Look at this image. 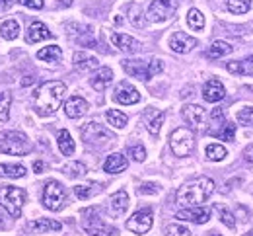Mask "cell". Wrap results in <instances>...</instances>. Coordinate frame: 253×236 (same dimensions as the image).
Wrapping results in <instances>:
<instances>
[{"label": "cell", "instance_id": "35", "mask_svg": "<svg viewBox=\"0 0 253 236\" xmlns=\"http://www.w3.org/2000/svg\"><path fill=\"white\" fill-rule=\"evenodd\" d=\"M99 191H101V186H99V184L76 186V188H74V193H76L78 199H90V197H94L95 193H99Z\"/></svg>", "mask_w": 253, "mask_h": 236}, {"label": "cell", "instance_id": "50", "mask_svg": "<svg viewBox=\"0 0 253 236\" xmlns=\"http://www.w3.org/2000/svg\"><path fill=\"white\" fill-rule=\"evenodd\" d=\"M10 6V0H0V8H8Z\"/></svg>", "mask_w": 253, "mask_h": 236}, {"label": "cell", "instance_id": "14", "mask_svg": "<svg viewBox=\"0 0 253 236\" xmlns=\"http://www.w3.org/2000/svg\"><path fill=\"white\" fill-rule=\"evenodd\" d=\"M175 219L197 223V225H205V223L211 219V209H205V207H187V209L179 211V213L175 215Z\"/></svg>", "mask_w": 253, "mask_h": 236}, {"label": "cell", "instance_id": "12", "mask_svg": "<svg viewBox=\"0 0 253 236\" xmlns=\"http://www.w3.org/2000/svg\"><path fill=\"white\" fill-rule=\"evenodd\" d=\"M152 223H154V215H152V209H140L136 211L128 221H126V229L134 235H146L150 229H152Z\"/></svg>", "mask_w": 253, "mask_h": 236}, {"label": "cell", "instance_id": "1", "mask_svg": "<svg viewBox=\"0 0 253 236\" xmlns=\"http://www.w3.org/2000/svg\"><path fill=\"white\" fill-rule=\"evenodd\" d=\"M64 94H66L64 82H59V80L43 82V84H41L39 88H35V92H33V107H35V113L41 115V117L53 115V113L59 109Z\"/></svg>", "mask_w": 253, "mask_h": 236}, {"label": "cell", "instance_id": "20", "mask_svg": "<svg viewBox=\"0 0 253 236\" xmlns=\"http://www.w3.org/2000/svg\"><path fill=\"white\" fill-rule=\"evenodd\" d=\"M126 209H128V195H126V191L125 189L115 191L111 195V199H109V213L113 217H121Z\"/></svg>", "mask_w": 253, "mask_h": 236}, {"label": "cell", "instance_id": "22", "mask_svg": "<svg viewBox=\"0 0 253 236\" xmlns=\"http://www.w3.org/2000/svg\"><path fill=\"white\" fill-rule=\"evenodd\" d=\"M126 166H128L126 158L123 156V154H119V152L107 156V160L103 162V170H105L107 174H121V172H125L126 170Z\"/></svg>", "mask_w": 253, "mask_h": 236}, {"label": "cell", "instance_id": "47", "mask_svg": "<svg viewBox=\"0 0 253 236\" xmlns=\"http://www.w3.org/2000/svg\"><path fill=\"white\" fill-rule=\"evenodd\" d=\"M244 156H246V160H250V162H253V144H250V146L246 148Z\"/></svg>", "mask_w": 253, "mask_h": 236}, {"label": "cell", "instance_id": "31", "mask_svg": "<svg viewBox=\"0 0 253 236\" xmlns=\"http://www.w3.org/2000/svg\"><path fill=\"white\" fill-rule=\"evenodd\" d=\"M20 35V24L16 20H6L2 26H0V37L6 39V41H12Z\"/></svg>", "mask_w": 253, "mask_h": 236}, {"label": "cell", "instance_id": "7", "mask_svg": "<svg viewBox=\"0 0 253 236\" xmlns=\"http://www.w3.org/2000/svg\"><path fill=\"white\" fill-rule=\"evenodd\" d=\"M169 146L173 150L175 156H189L195 148V135L191 129L179 127L175 131H171L169 135Z\"/></svg>", "mask_w": 253, "mask_h": 236}, {"label": "cell", "instance_id": "43", "mask_svg": "<svg viewBox=\"0 0 253 236\" xmlns=\"http://www.w3.org/2000/svg\"><path fill=\"white\" fill-rule=\"evenodd\" d=\"M166 235L168 236H193L189 229H185V227H181V225H169L168 231H166Z\"/></svg>", "mask_w": 253, "mask_h": 236}, {"label": "cell", "instance_id": "27", "mask_svg": "<svg viewBox=\"0 0 253 236\" xmlns=\"http://www.w3.org/2000/svg\"><path fill=\"white\" fill-rule=\"evenodd\" d=\"M164 119H166L164 111H158V109H150L148 111V115H146V129H148L150 135H158L160 127L164 125Z\"/></svg>", "mask_w": 253, "mask_h": 236}, {"label": "cell", "instance_id": "38", "mask_svg": "<svg viewBox=\"0 0 253 236\" xmlns=\"http://www.w3.org/2000/svg\"><path fill=\"white\" fill-rule=\"evenodd\" d=\"M10 94L8 92H0V121L6 123L8 117H10Z\"/></svg>", "mask_w": 253, "mask_h": 236}, {"label": "cell", "instance_id": "46", "mask_svg": "<svg viewBox=\"0 0 253 236\" xmlns=\"http://www.w3.org/2000/svg\"><path fill=\"white\" fill-rule=\"evenodd\" d=\"M18 2L24 4V6H28V8H33V10H41L45 6L43 0H18Z\"/></svg>", "mask_w": 253, "mask_h": 236}, {"label": "cell", "instance_id": "19", "mask_svg": "<svg viewBox=\"0 0 253 236\" xmlns=\"http://www.w3.org/2000/svg\"><path fill=\"white\" fill-rule=\"evenodd\" d=\"M88 111V101L84 100L82 96H72L64 101V113L72 119H78L82 117L84 113Z\"/></svg>", "mask_w": 253, "mask_h": 236}, {"label": "cell", "instance_id": "34", "mask_svg": "<svg viewBox=\"0 0 253 236\" xmlns=\"http://www.w3.org/2000/svg\"><path fill=\"white\" fill-rule=\"evenodd\" d=\"M187 24H189L191 30L201 32L205 28V16H203V12L197 10V8H191L189 14H187Z\"/></svg>", "mask_w": 253, "mask_h": 236}, {"label": "cell", "instance_id": "23", "mask_svg": "<svg viewBox=\"0 0 253 236\" xmlns=\"http://www.w3.org/2000/svg\"><path fill=\"white\" fill-rule=\"evenodd\" d=\"M37 59L43 63H49V65H57L63 59V51L59 45H49V47H43L41 51H37Z\"/></svg>", "mask_w": 253, "mask_h": 236}, {"label": "cell", "instance_id": "16", "mask_svg": "<svg viewBox=\"0 0 253 236\" xmlns=\"http://www.w3.org/2000/svg\"><path fill=\"white\" fill-rule=\"evenodd\" d=\"M224 96H226V88H224V84H222L220 80H216V78L209 80L205 84V88H203V98L209 103H216V101L224 100Z\"/></svg>", "mask_w": 253, "mask_h": 236}, {"label": "cell", "instance_id": "8", "mask_svg": "<svg viewBox=\"0 0 253 236\" xmlns=\"http://www.w3.org/2000/svg\"><path fill=\"white\" fill-rule=\"evenodd\" d=\"M82 227L90 236H111L115 233V229L111 225H107L99 215L97 209H86L84 211V219H82Z\"/></svg>", "mask_w": 253, "mask_h": 236}, {"label": "cell", "instance_id": "52", "mask_svg": "<svg viewBox=\"0 0 253 236\" xmlns=\"http://www.w3.org/2000/svg\"><path fill=\"white\" fill-rule=\"evenodd\" d=\"M250 236H253V233H252V235H250Z\"/></svg>", "mask_w": 253, "mask_h": 236}, {"label": "cell", "instance_id": "15", "mask_svg": "<svg viewBox=\"0 0 253 236\" xmlns=\"http://www.w3.org/2000/svg\"><path fill=\"white\" fill-rule=\"evenodd\" d=\"M193 47H197V39L183 32H175L169 37V49L175 53H189L193 51Z\"/></svg>", "mask_w": 253, "mask_h": 236}, {"label": "cell", "instance_id": "6", "mask_svg": "<svg viewBox=\"0 0 253 236\" xmlns=\"http://www.w3.org/2000/svg\"><path fill=\"white\" fill-rule=\"evenodd\" d=\"M41 203L45 209L49 211H61L66 203V189L63 188L61 182H47L45 184V189H43V197H41Z\"/></svg>", "mask_w": 253, "mask_h": 236}, {"label": "cell", "instance_id": "3", "mask_svg": "<svg viewBox=\"0 0 253 236\" xmlns=\"http://www.w3.org/2000/svg\"><path fill=\"white\" fill-rule=\"evenodd\" d=\"M0 152L10 156H24L32 152V142L20 131H6L0 135Z\"/></svg>", "mask_w": 253, "mask_h": 236}, {"label": "cell", "instance_id": "11", "mask_svg": "<svg viewBox=\"0 0 253 236\" xmlns=\"http://www.w3.org/2000/svg\"><path fill=\"white\" fill-rule=\"evenodd\" d=\"M82 139L88 142V144H94V146H105L113 141V133H109L103 125L99 123H88L84 129H82Z\"/></svg>", "mask_w": 253, "mask_h": 236}, {"label": "cell", "instance_id": "10", "mask_svg": "<svg viewBox=\"0 0 253 236\" xmlns=\"http://www.w3.org/2000/svg\"><path fill=\"white\" fill-rule=\"evenodd\" d=\"M177 10V2L175 0H152L148 10H146V18L154 24L169 20Z\"/></svg>", "mask_w": 253, "mask_h": 236}, {"label": "cell", "instance_id": "26", "mask_svg": "<svg viewBox=\"0 0 253 236\" xmlns=\"http://www.w3.org/2000/svg\"><path fill=\"white\" fill-rule=\"evenodd\" d=\"M111 80H113V70H111V68H107V67H103L95 72L94 78L90 80V84H92V88H94V90L103 92V90H105V86H107Z\"/></svg>", "mask_w": 253, "mask_h": 236}, {"label": "cell", "instance_id": "41", "mask_svg": "<svg viewBox=\"0 0 253 236\" xmlns=\"http://www.w3.org/2000/svg\"><path fill=\"white\" fill-rule=\"evenodd\" d=\"M128 156L136 162H144L146 160V150H144L142 144H132V146H128Z\"/></svg>", "mask_w": 253, "mask_h": 236}, {"label": "cell", "instance_id": "32", "mask_svg": "<svg viewBox=\"0 0 253 236\" xmlns=\"http://www.w3.org/2000/svg\"><path fill=\"white\" fill-rule=\"evenodd\" d=\"M0 176L10 178V180H18V178L26 176V168L22 164H0Z\"/></svg>", "mask_w": 253, "mask_h": 236}, {"label": "cell", "instance_id": "25", "mask_svg": "<svg viewBox=\"0 0 253 236\" xmlns=\"http://www.w3.org/2000/svg\"><path fill=\"white\" fill-rule=\"evenodd\" d=\"M72 61H74V67L78 68V70H94V68H99V61L92 57V55H88V53H82V51H78V53H74V57H72Z\"/></svg>", "mask_w": 253, "mask_h": 236}, {"label": "cell", "instance_id": "13", "mask_svg": "<svg viewBox=\"0 0 253 236\" xmlns=\"http://www.w3.org/2000/svg\"><path fill=\"white\" fill-rule=\"evenodd\" d=\"M113 100L123 103V105H132V103H138L140 101V92L132 84L121 82V84H117V88L113 92Z\"/></svg>", "mask_w": 253, "mask_h": 236}, {"label": "cell", "instance_id": "24", "mask_svg": "<svg viewBox=\"0 0 253 236\" xmlns=\"http://www.w3.org/2000/svg\"><path fill=\"white\" fill-rule=\"evenodd\" d=\"M28 229L33 231V233H57L63 229V225L59 221H53V219H37V221H32L28 225Z\"/></svg>", "mask_w": 253, "mask_h": 236}, {"label": "cell", "instance_id": "39", "mask_svg": "<svg viewBox=\"0 0 253 236\" xmlns=\"http://www.w3.org/2000/svg\"><path fill=\"white\" fill-rule=\"evenodd\" d=\"M63 172L68 178H82L86 174V166L82 162H70L63 168Z\"/></svg>", "mask_w": 253, "mask_h": 236}, {"label": "cell", "instance_id": "18", "mask_svg": "<svg viewBox=\"0 0 253 236\" xmlns=\"http://www.w3.org/2000/svg\"><path fill=\"white\" fill-rule=\"evenodd\" d=\"M111 43L117 47V49H121V51H125V53H138L140 51V41H136L134 37H130V35L126 34H111Z\"/></svg>", "mask_w": 253, "mask_h": 236}, {"label": "cell", "instance_id": "40", "mask_svg": "<svg viewBox=\"0 0 253 236\" xmlns=\"http://www.w3.org/2000/svg\"><path fill=\"white\" fill-rule=\"evenodd\" d=\"M214 209H216V213H218L220 221L228 227V229H234V227H236V219H234V215H232L224 205H214Z\"/></svg>", "mask_w": 253, "mask_h": 236}, {"label": "cell", "instance_id": "36", "mask_svg": "<svg viewBox=\"0 0 253 236\" xmlns=\"http://www.w3.org/2000/svg\"><path fill=\"white\" fill-rule=\"evenodd\" d=\"M226 156H228L226 146H222V144H209V146H207V158H209V160L220 162Z\"/></svg>", "mask_w": 253, "mask_h": 236}, {"label": "cell", "instance_id": "48", "mask_svg": "<svg viewBox=\"0 0 253 236\" xmlns=\"http://www.w3.org/2000/svg\"><path fill=\"white\" fill-rule=\"evenodd\" d=\"M33 170H35V174H41L45 170V164L41 160H37V162H33Z\"/></svg>", "mask_w": 253, "mask_h": 236}, {"label": "cell", "instance_id": "17", "mask_svg": "<svg viewBox=\"0 0 253 236\" xmlns=\"http://www.w3.org/2000/svg\"><path fill=\"white\" fill-rule=\"evenodd\" d=\"M205 117H207V111H205V107H201V105L189 103V105L183 107V119L189 123L191 127H195V129L203 127Z\"/></svg>", "mask_w": 253, "mask_h": 236}, {"label": "cell", "instance_id": "28", "mask_svg": "<svg viewBox=\"0 0 253 236\" xmlns=\"http://www.w3.org/2000/svg\"><path fill=\"white\" fill-rule=\"evenodd\" d=\"M226 68L234 74H248L253 76V55H250L246 61H234V63H228Z\"/></svg>", "mask_w": 253, "mask_h": 236}, {"label": "cell", "instance_id": "30", "mask_svg": "<svg viewBox=\"0 0 253 236\" xmlns=\"http://www.w3.org/2000/svg\"><path fill=\"white\" fill-rule=\"evenodd\" d=\"M74 141H72V135L66 131V129H61L59 131V150L63 152L64 156H72L74 154Z\"/></svg>", "mask_w": 253, "mask_h": 236}, {"label": "cell", "instance_id": "44", "mask_svg": "<svg viewBox=\"0 0 253 236\" xmlns=\"http://www.w3.org/2000/svg\"><path fill=\"white\" fill-rule=\"evenodd\" d=\"M138 191L142 193V195H154V193H158L160 191V186L158 184H142L140 188H138Z\"/></svg>", "mask_w": 253, "mask_h": 236}, {"label": "cell", "instance_id": "37", "mask_svg": "<svg viewBox=\"0 0 253 236\" xmlns=\"http://www.w3.org/2000/svg\"><path fill=\"white\" fill-rule=\"evenodd\" d=\"M226 8L232 14H246L252 8V0H226Z\"/></svg>", "mask_w": 253, "mask_h": 236}, {"label": "cell", "instance_id": "21", "mask_svg": "<svg viewBox=\"0 0 253 236\" xmlns=\"http://www.w3.org/2000/svg\"><path fill=\"white\" fill-rule=\"evenodd\" d=\"M53 34L49 32V28L43 24V22H33L28 30V43H39V41H45V39H51Z\"/></svg>", "mask_w": 253, "mask_h": 236}, {"label": "cell", "instance_id": "42", "mask_svg": "<svg viewBox=\"0 0 253 236\" xmlns=\"http://www.w3.org/2000/svg\"><path fill=\"white\" fill-rule=\"evenodd\" d=\"M238 121L242 125H248V127H253V107H244L238 111Z\"/></svg>", "mask_w": 253, "mask_h": 236}, {"label": "cell", "instance_id": "5", "mask_svg": "<svg viewBox=\"0 0 253 236\" xmlns=\"http://www.w3.org/2000/svg\"><path fill=\"white\" fill-rule=\"evenodd\" d=\"M28 199L26 191L22 188H16V186H6L0 189V205L6 209V213L10 217H20L22 215V207Z\"/></svg>", "mask_w": 253, "mask_h": 236}, {"label": "cell", "instance_id": "33", "mask_svg": "<svg viewBox=\"0 0 253 236\" xmlns=\"http://www.w3.org/2000/svg\"><path fill=\"white\" fill-rule=\"evenodd\" d=\"M105 119H107V123L113 125L115 129H123L126 125V121H128L125 113H121L119 109H107V111H105Z\"/></svg>", "mask_w": 253, "mask_h": 236}, {"label": "cell", "instance_id": "29", "mask_svg": "<svg viewBox=\"0 0 253 236\" xmlns=\"http://www.w3.org/2000/svg\"><path fill=\"white\" fill-rule=\"evenodd\" d=\"M232 45L230 43H226V41H214L211 47H209V51H207V57L209 59H220V57H226L228 53H232Z\"/></svg>", "mask_w": 253, "mask_h": 236}, {"label": "cell", "instance_id": "45", "mask_svg": "<svg viewBox=\"0 0 253 236\" xmlns=\"http://www.w3.org/2000/svg\"><path fill=\"white\" fill-rule=\"evenodd\" d=\"M130 10H132V16H130V22L134 24V26H138V28H142V20H140V8L138 6H130Z\"/></svg>", "mask_w": 253, "mask_h": 236}, {"label": "cell", "instance_id": "51", "mask_svg": "<svg viewBox=\"0 0 253 236\" xmlns=\"http://www.w3.org/2000/svg\"><path fill=\"white\" fill-rule=\"evenodd\" d=\"M209 236H222V235H218V233H209Z\"/></svg>", "mask_w": 253, "mask_h": 236}, {"label": "cell", "instance_id": "49", "mask_svg": "<svg viewBox=\"0 0 253 236\" xmlns=\"http://www.w3.org/2000/svg\"><path fill=\"white\" fill-rule=\"evenodd\" d=\"M6 227V215L0 211V229H4Z\"/></svg>", "mask_w": 253, "mask_h": 236}, {"label": "cell", "instance_id": "2", "mask_svg": "<svg viewBox=\"0 0 253 236\" xmlns=\"http://www.w3.org/2000/svg\"><path fill=\"white\" fill-rule=\"evenodd\" d=\"M212 191H214V182L211 178H199L177 189L175 201L181 207H199L212 195Z\"/></svg>", "mask_w": 253, "mask_h": 236}, {"label": "cell", "instance_id": "9", "mask_svg": "<svg viewBox=\"0 0 253 236\" xmlns=\"http://www.w3.org/2000/svg\"><path fill=\"white\" fill-rule=\"evenodd\" d=\"M211 119H212V127L209 129V135L222 139V141H234V137H236V125H232L230 121H226L222 109H212Z\"/></svg>", "mask_w": 253, "mask_h": 236}, {"label": "cell", "instance_id": "4", "mask_svg": "<svg viewBox=\"0 0 253 236\" xmlns=\"http://www.w3.org/2000/svg\"><path fill=\"white\" fill-rule=\"evenodd\" d=\"M123 68H125L126 74H130L138 80H150L152 76H156L158 72L164 70V63L160 59H152L150 63L140 61V59H125Z\"/></svg>", "mask_w": 253, "mask_h": 236}]
</instances>
